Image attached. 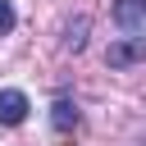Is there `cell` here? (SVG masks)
Wrapping results in <instances>:
<instances>
[{"label":"cell","mask_w":146,"mask_h":146,"mask_svg":"<svg viewBox=\"0 0 146 146\" xmlns=\"http://www.w3.org/2000/svg\"><path fill=\"white\" fill-rule=\"evenodd\" d=\"M50 119H55L59 132H68V128H78V105H73V100H55V114H50Z\"/></svg>","instance_id":"4"},{"label":"cell","mask_w":146,"mask_h":146,"mask_svg":"<svg viewBox=\"0 0 146 146\" xmlns=\"http://www.w3.org/2000/svg\"><path fill=\"white\" fill-rule=\"evenodd\" d=\"M137 59H146V36H123V41H114V46L105 50V64H110V68H128V64H137Z\"/></svg>","instance_id":"1"},{"label":"cell","mask_w":146,"mask_h":146,"mask_svg":"<svg viewBox=\"0 0 146 146\" xmlns=\"http://www.w3.org/2000/svg\"><path fill=\"white\" fill-rule=\"evenodd\" d=\"M5 32H14V5L9 0H0V36Z\"/></svg>","instance_id":"5"},{"label":"cell","mask_w":146,"mask_h":146,"mask_svg":"<svg viewBox=\"0 0 146 146\" xmlns=\"http://www.w3.org/2000/svg\"><path fill=\"white\" fill-rule=\"evenodd\" d=\"M27 110H32V105H27V96H23L18 87H5V91H0V123H5V128H18V123L27 119Z\"/></svg>","instance_id":"2"},{"label":"cell","mask_w":146,"mask_h":146,"mask_svg":"<svg viewBox=\"0 0 146 146\" xmlns=\"http://www.w3.org/2000/svg\"><path fill=\"white\" fill-rule=\"evenodd\" d=\"M114 23L128 27V32L146 27V0H119V5H114Z\"/></svg>","instance_id":"3"}]
</instances>
